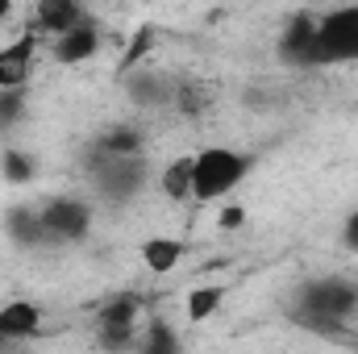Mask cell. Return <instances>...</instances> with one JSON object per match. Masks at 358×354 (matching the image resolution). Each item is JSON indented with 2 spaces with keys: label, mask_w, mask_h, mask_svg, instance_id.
I'll return each instance as SVG.
<instances>
[{
  "label": "cell",
  "mask_w": 358,
  "mask_h": 354,
  "mask_svg": "<svg viewBox=\"0 0 358 354\" xmlns=\"http://www.w3.org/2000/svg\"><path fill=\"white\" fill-rule=\"evenodd\" d=\"M8 17H13V0H0V25H4Z\"/></svg>",
  "instance_id": "7402d4cb"
},
{
  "label": "cell",
  "mask_w": 358,
  "mask_h": 354,
  "mask_svg": "<svg viewBox=\"0 0 358 354\" xmlns=\"http://www.w3.org/2000/svg\"><path fill=\"white\" fill-rule=\"evenodd\" d=\"M250 171V159L234 146H204L192 155V200L213 204L225 200Z\"/></svg>",
  "instance_id": "6da1fadb"
},
{
  "label": "cell",
  "mask_w": 358,
  "mask_h": 354,
  "mask_svg": "<svg viewBox=\"0 0 358 354\" xmlns=\"http://www.w3.org/2000/svg\"><path fill=\"white\" fill-rule=\"evenodd\" d=\"M146 176H150V167H146L142 155H108V150H96L92 155V179L113 200L138 196L146 187Z\"/></svg>",
  "instance_id": "277c9868"
},
{
  "label": "cell",
  "mask_w": 358,
  "mask_h": 354,
  "mask_svg": "<svg viewBox=\"0 0 358 354\" xmlns=\"http://www.w3.org/2000/svg\"><path fill=\"white\" fill-rule=\"evenodd\" d=\"M50 55H55V63H63V67H80V63H88V59L100 55V29H96L92 21H80L76 29L50 38Z\"/></svg>",
  "instance_id": "ba28073f"
},
{
  "label": "cell",
  "mask_w": 358,
  "mask_h": 354,
  "mask_svg": "<svg viewBox=\"0 0 358 354\" xmlns=\"http://www.w3.org/2000/svg\"><path fill=\"white\" fill-rule=\"evenodd\" d=\"M221 300H225V292H221V288H192V292H187V300H183L187 321H208V317L221 309Z\"/></svg>",
  "instance_id": "9a60e30c"
},
{
  "label": "cell",
  "mask_w": 358,
  "mask_h": 354,
  "mask_svg": "<svg viewBox=\"0 0 358 354\" xmlns=\"http://www.w3.org/2000/svg\"><path fill=\"white\" fill-rule=\"evenodd\" d=\"M358 313V288L350 279H313L300 288V321L338 325Z\"/></svg>",
  "instance_id": "7a4b0ae2"
},
{
  "label": "cell",
  "mask_w": 358,
  "mask_h": 354,
  "mask_svg": "<svg viewBox=\"0 0 358 354\" xmlns=\"http://www.w3.org/2000/svg\"><path fill=\"white\" fill-rule=\"evenodd\" d=\"M8 234H13L21 246L50 242V238H46V225H42V213H38V208H13V213H8Z\"/></svg>",
  "instance_id": "5bb4252c"
},
{
  "label": "cell",
  "mask_w": 358,
  "mask_h": 354,
  "mask_svg": "<svg viewBox=\"0 0 358 354\" xmlns=\"http://www.w3.org/2000/svg\"><path fill=\"white\" fill-rule=\"evenodd\" d=\"M96 325H100V342L104 346H125L138 334V300L125 296V300L104 304L100 317H96Z\"/></svg>",
  "instance_id": "9c48e42d"
},
{
  "label": "cell",
  "mask_w": 358,
  "mask_h": 354,
  "mask_svg": "<svg viewBox=\"0 0 358 354\" xmlns=\"http://www.w3.org/2000/svg\"><path fill=\"white\" fill-rule=\"evenodd\" d=\"M34 50H38V34H21L13 46H0V88H25L29 67H34Z\"/></svg>",
  "instance_id": "30bf717a"
},
{
  "label": "cell",
  "mask_w": 358,
  "mask_h": 354,
  "mask_svg": "<svg viewBox=\"0 0 358 354\" xmlns=\"http://www.w3.org/2000/svg\"><path fill=\"white\" fill-rule=\"evenodd\" d=\"M342 238H346V246L358 255V208L346 217V225H342Z\"/></svg>",
  "instance_id": "44dd1931"
},
{
  "label": "cell",
  "mask_w": 358,
  "mask_h": 354,
  "mask_svg": "<svg viewBox=\"0 0 358 354\" xmlns=\"http://www.w3.org/2000/svg\"><path fill=\"white\" fill-rule=\"evenodd\" d=\"M150 38H155L150 29H138V34H134V42H129V50H125V59H121V71H134V67L142 63V55L150 50Z\"/></svg>",
  "instance_id": "ac0fdd59"
},
{
  "label": "cell",
  "mask_w": 358,
  "mask_h": 354,
  "mask_svg": "<svg viewBox=\"0 0 358 354\" xmlns=\"http://www.w3.org/2000/svg\"><path fill=\"white\" fill-rule=\"evenodd\" d=\"M217 225H221V229H242V225H246V208H242V204H229V208H221Z\"/></svg>",
  "instance_id": "ffe728a7"
},
{
  "label": "cell",
  "mask_w": 358,
  "mask_h": 354,
  "mask_svg": "<svg viewBox=\"0 0 358 354\" xmlns=\"http://www.w3.org/2000/svg\"><path fill=\"white\" fill-rule=\"evenodd\" d=\"M42 309L34 300H8L0 309V342H25L42 330Z\"/></svg>",
  "instance_id": "8fae6325"
},
{
  "label": "cell",
  "mask_w": 358,
  "mask_h": 354,
  "mask_svg": "<svg viewBox=\"0 0 358 354\" xmlns=\"http://www.w3.org/2000/svg\"><path fill=\"white\" fill-rule=\"evenodd\" d=\"M38 213H42V225H46L50 242H76L92 229V204L80 200V196H55Z\"/></svg>",
  "instance_id": "5b68a950"
},
{
  "label": "cell",
  "mask_w": 358,
  "mask_h": 354,
  "mask_svg": "<svg viewBox=\"0 0 358 354\" xmlns=\"http://www.w3.org/2000/svg\"><path fill=\"white\" fill-rule=\"evenodd\" d=\"M279 55L292 67H317V17L296 13L279 34Z\"/></svg>",
  "instance_id": "8992f818"
},
{
  "label": "cell",
  "mask_w": 358,
  "mask_h": 354,
  "mask_svg": "<svg viewBox=\"0 0 358 354\" xmlns=\"http://www.w3.org/2000/svg\"><path fill=\"white\" fill-rule=\"evenodd\" d=\"M179 259H183V242L179 238H146L142 242V263H146V271H155V275H171L179 267Z\"/></svg>",
  "instance_id": "7c38bea8"
},
{
  "label": "cell",
  "mask_w": 358,
  "mask_h": 354,
  "mask_svg": "<svg viewBox=\"0 0 358 354\" xmlns=\"http://www.w3.org/2000/svg\"><path fill=\"white\" fill-rule=\"evenodd\" d=\"M317 63H358V4L317 17Z\"/></svg>",
  "instance_id": "3957f363"
},
{
  "label": "cell",
  "mask_w": 358,
  "mask_h": 354,
  "mask_svg": "<svg viewBox=\"0 0 358 354\" xmlns=\"http://www.w3.org/2000/svg\"><path fill=\"white\" fill-rule=\"evenodd\" d=\"M80 21H88L80 0H38L34 13H29V29L38 38H59V34L76 29Z\"/></svg>",
  "instance_id": "52a82bcc"
},
{
  "label": "cell",
  "mask_w": 358,
  "mask_h": 354,
  "mask_svg": "<svg viewBox=\"0 0 358 354\" xmlns=\"http://www.w3.org/2000/svg\"><path fill=\"white\" fill-rule=\"evenodd\" d=\"M142 346H146V354H155V351H176L179 342L167 334V330H163V325H150V334L142 338Z\"/></svg>",
  "instance_id": "d6986e66"
},
{
  "label": "cell",
  "mask_w": 358,
  "mask_h": 354,
  "mask_svg": "<svg viewBox=\"0 0 358 354\" xmlns=\"http://www.w3.org/2000/svg\"><path fill=\"white\" fill-rule=\"evenodd\" d=\"M100 150H108V155H142V134L138 129H108L104 138H100Z\"/></svg>",
  "instance_id": "2e32d148"
},
{
  "label": "cell",
  "mask_w": 358,
  "mask_h": 354,
  "mask_svg": "<svg viewBox=\"0 0 358 354\" xmlns=\"http://www.w3.org/2000/svg\"><path fill=\"white\" fill-rule=\"evenodd\" d=\"M159 192L167 200H192V155L171 159L163 171H159Z\"/></svg>",
  "instance_id": "4fadbf2b"
},
{
  "label": "cell",
  "mask_w": 358,
  "mask_h": 354,
  "mask_svg": "<svg viewBox=\"0 0 358 354\" xmlns=\"http://www.w3.org/2000/svg\"><path fill=\"white\" fill-rule=\"evenodd\" d=\"M0 176L8 179V183H29V179H34V163H29V155L8 150V155L0 159Z\"/></svg>",
  "instance_id": "e0dca14e"
}]
</instances>
